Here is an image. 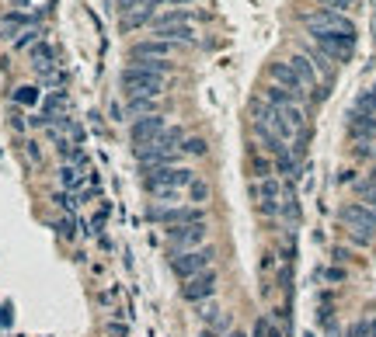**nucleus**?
<instances>
[{
  "label": "nucleus",
  "instance_id": "1",
  "mask_svg": "<svg viewBox=\"0 0 376 337\" xmlns=\"http://www.w3.org/2000/svg\"><path fill=\"white\" fill-rule=\"evenodd\" d=\"M303 25H307V32L314 35V39H321V35H356V25L345 18V14H338V11H314V14H303Z\"/></svg>",
  "mask_w": 376,
  "mask_h": 337
},
{
  "label": "nucleus",
  "instance_id": "2",
  "mask_svg": "<svg viewBox=\"0 0 376 337\" xmlns=\"http://www.w3.org/2000/svg\"><path fill=\"white\" fill-rule=\"evenodd\" d=\"M122 87H126L129 97H161L168 81H164V77H154V74H143V70H136V67H126V70H122Z\"/></svg>",
  "mask_w": 376,
  "mask_h": 337
},
{
  "label": "nucleus",
  "instance_id": "3",
  "mask_svg": "<svg viewBox=\"0 0 376 337\" xmlns=\"http://www.w3.org/2000/svg\"><path fill=\"white\" fill-rule=\"evenodd\" d=\"M147 174V188H188L195 181V170L192 167H178V164H168V167H150Z\"/></svg>",
  "mask_w": 376,
  "mask_h": 337
},
{
  "label": "nucleus",
  "instance_id": "4",
  "mask_svg": "<svg viewBox=\"0 0 376 337\" xmlns=\"http://www.w3.org/2000/svg\"><path fill=\"white\" fill-rule=\"evenodd\" d=\"M342 219L349 223V230H352V237L359 240V244H370L376 237V219H373V209H366V205H345L342 209Z\"/></svg>",
  "mask_w": 376,
  "mask_h": 337
},
{
  "label": "nucleus",
  "instance_id": "5",
  "mask_svg": "<svg viewBox=\"0 0 376 337\" xmlns=\"http://www.w3.org/2000/svg\"><path fill=\"white\" fill-rule=\"evenodd\" d=\"M168 240H171V251L175 254L199 251V247H206V223H182V226H171V230H168Z\"/></svg>",
  "mask_w": 376,
  "mask_h": 337
},
{
  "label": "nucleus",
  "instance_id": "6",
  "mask_svg": "<svg viewBox=\"0 0 376 337\" xmlns=\"http://www.w3.org/2000/svg\"><path fill=\"white\" fill-rule=\"evenodd\" d=\"M213 257H216V251H213V247H199V251L175 254V257H171V268H175V275H178L182 282H188V278H195L199 271H206Z\"/></svg>",
  "mask_w": 376,
  "mask_h": 337
},
{
  "label": "nucleus",
  "instance_id": "7",
  "mask_svg": "<svg viewBox=\"0 0 376 337\" xmlns=\"http://www.w3.org/2000/svg\"><path fill=\"white\" fill-rule=\"evenodd\" d=\"M251 198L258 202V209L265 212V216H279V205H282V184L269 174V177H262V181H255L251 184Z\"/></svg>",
  "mask_w": 376,
  "mask_h": 337
},
{
  "label": "nucleus",
  "instance_id": "8",
  "mask_svg": "<svg viewBox=\"0 0 376 337\" xmlns=\"http://www.w3.org/2000/svg\"><path fill=\"white\" fill-rule=\"evenodd\" d=\"M164 129H168L164 115H147V118H136V122L129 125V139H133L136 146H147V143L161 139V136H164Z\"/></svg>",
  "mask_w": 376,
  "mask_h": 337
},
{
  "label": "nucleus",
  "instance_id": "9",
  "mask_svg": "<svg viewBox=\"0 0 376 337\" xmlns=\"http://www.w3.org/2000/svg\"><path fill=\"white\" fill-rule=\"evenodd\" d=\"M213 296H216V271H209V268L182 285V299H188V303H206Z\"/></svg>",
  "mask_w": 376,
  "mask_h": 337
},
{
  "label": "nucleus",
  "instance_id": "10",
  "mask_svg": "<svg viewBox=\"0 0 376 337\" xmlns=\"http://www.w3.org/2000/svg\"><path fill=\"white\" fill-rule=\"evenodd\" d=\"M317 42V49L331 60V63H345L349 56H352V49H356V35H321V39H314Z\"/></svg>",
  "mask_w": 376,
  "mask_h": 337
},
{
  "label": "nucleus",
  "instance_id": "11",
  "mask_svg": "<svg viewBox=\"0 0 376 337\" xmlns=\"http://www.w3.org/2000/svg\"><path fill=\"white\" fill-rule=\"evenodd\" d=\"M175 53H178V46H171L164 39H147L129 49V60H171Z\"/></svg>",
  "mask_w": 376,
  "mask_h": 337
},
{
  "label": "nucleus",
  "instance_id": "12",
  "mask_svg": "<svg viewBox=\"0 0 376 337\" xmlns=\"http://www.w3.org/2000/svg\"><path fill=\"white\" fill-rule=\"evenodd\" d=\"M269 77H272V84H276V87L289 90V94H293V97H296L300 104L307 101V87L296 81V74L289 70V63H272V67H269Z\"/></svg>",
  "mask_w": 376,
  "mask_h": 337
},
{
  "label": "nucleus",
  "instance_id": "13",
  "mask_svg": "<svg viewBox=\"0 0 376 337\" xmlns=\"http://www.w3.org/2000/svg\"><path fill=\"white\" fill-rule=\"evenodd\" d=\"M286 63H289V70L296 74V81L307 87V94L317 87V70H314V63H310L303 53H296V56H293V60H286Z\"/></svg>",
  "mask_w": 376,
  "mask_h": 337
},
{
  "label": "nucleus",
  "instance_id": "14",
  "mask_svg": "<svg viewBox=\"0 0 376 337\" xmlns=\"http://www.w3.org/2000/svg\"><path fill=\"white\" fill-rule=\"evenodd\" d=\"M352 139L359 143H376V115H352Z\"/></svg>",
  "mask_w": 376,
  "mask_h": 337
},
{
  "label": "nucleus",
  "instance_id": "15",
  "mask_svg": "<svg viewBox=\"0 0 376 337\" xmlns=\"http://www.w3.org/2000/svg\"><path fill=\"white\" fill-rule=\"evenodd\" d=\"M126 111H129V118H147V115H161V104H157V97H129Z\"/></svg>",
  "mask_w": 376,
  "mask_h": 337
},
{
  "label": "nucleus",
  "instance_id": "16",
  "mask_svg": "<svg viewBox=\"0 0 376 337\" xmlns=\"http://www.w3.org/2000/svg\"><path fill=\"white\" fill-rule=\"evenodd\" d=\"M133 67H136V70H143V74L164 77V81L175 74V63H168V60H133Z\"/></svg>",
  "mask_w": 376,
  "mask_h": 337
},
{
  "label": "nucleus",
  "instance_id": "17",
  "mask_svg": "<svg viewBox=\"0 0 376 337\" xmlns=\"http://www.w3.org/2000/svg\"><path fill=\"white\" fill-rule=\"evenodd\" d=\"M154 39H164V42H171V46L192 42V28H188V25H168V28H157Z\"/></svg>",
  "mask_w": 376,
  "mask_h": 337
},
{
  "label": "nucleus",
  "instance_id": "18",
  "mask_svg": "<svg viewBox=\"0 0 376 337\" xmlns=\"http://www.w3.org/2000/svg\"><path fill=\"white\" fill-rule=\"evenodd\" d=\"M154 14H157V4L140 7V11H129V14H122V28H140V25L154 21Z\"/></svg>",
  "mask_w": 376,
  "mask_h": 337
},
{
  "label": "nucleus",
  "instance_id": "19",
  "mask_svg": "<svg viewBox=\"0 0 376 337\" xmlns=\"http://www.w3.org/2000/svg\"><path fill=\"white\" fill-rule=\"evenodd\" d=\"M262 101H265L269 108H286V104H293L296 97H293L289 90H282V87L272 84V87H265V90H262Z\"/></svg>",
  "mask_w": 376,
  "mask_h": 337
},
{
  "label": "nucleus",
  "instance_id": "20",
  "mask_svg": "<svg viewBox=\"0 0 376 337\" xmlns=\"http://www.w3.org/2000/svg\"><path fill=\"white\" fill-rule=\"evenodd\" d=\"M188 11H182V7H175V11H164V14H154V32L157 28H168V25H188Z\"/></svg>",
  "mask_w": 376,
  "mask_h": 337
},
{
  "label": "nucleus",
  "instance_id": "21",
  "mask_svg": "<svg viewBox=\"0 0 376 337\" xmlns=\"http://www.w3.org/2000/svg\"><path fill=\"white\" fill-rule=\"evenodd\" d=\"M84 177H88L84 164H67V167L60 170V181H63V188H81V184H84Z\"/></svg>",
  "mask_w": 376,
  "mask_h": 337
},
{
  "label": "nucleus",
  "instance_id": "22",
  "mask_svg": "<svg viewBox=\"0 0 376 337\" xmlns=\"http://www.w3.org/2000/svg\"><path fill=\"white\" fill-rule=\"evenodd\" d=\"M182 153H188V157H206V153H209V143H206L202 136H192V139L182 143Z\"/></svg>",
  "mask_w": 376,
  "mask_h": 337
},
{
  "label": "nucleus",
  "instance_id": "23",
  "mask_svg": "<svg viewBox=\"0 0 376 337\" xmlns=\"http://www.w3.org/2000/svg\"><path fill=\"white\" fill-rule=\"evenodd\" d=\"M303 56H307V60L314 63V70H317V74H331V67H335V63H331V60H328V56H324L321 49H307Z\"/></svg>",
  "mask_w": 376,
  "mask_h": 337
},
{
  "label": "nucleus",
  "instance_id": "24",
  "mask_svg": "<svg viewBox=\"0 0 376 337\" xmlns=\"http://www.w3.org/2000/svg\"><path fill=\"white\" fill-rule=\"evenodd\" d=\"M150 195H154L164 209H168V205H178V198H182V191H178V188H150Z\"/></svg>",
  "mask_w": 376,
  "mask_h": 337
},
{
  "label": "nucleus",
  "instance_id": "25",
  "mask_svg": "<svg viewBox=\"0 0 376 337\" xmlns=\"http://www.w3.org/2000/svg\"><path fill=\"white\" fill-rule=\"evenodd\" d=\"M39 97H42V90L32 87V84H25V87L14 90V101H18V104H39Z\"/></svg>",
  "mask_w": 376,
  "mask_h": 337
},
{
  "label": "nucleus",
  "instance_id": "26",
  "mask_svg": "<svg viewBox=\"0 0 376 337\" xmlns=\"http://www.w3.org/2000/svg\"><path fill=\"white\" fill-rule=\"evenodd\" d=\"M276 170H279V174H286V177H296V157H293L289 150H286V153H279V157H276Z\"/></svg>",
  "mask_w": 376,
  "mask_h": 337
},
{
  "label": "nucleus",
  "instance_id": "27",
  "mask_svg": "<svg viewBox=\"0 0 376 337\" xmlns=\"http://www.w3.org/2000/svg\"><path fill=\"white\" fill-rule=\"evenodd\" d=\"M188 198H192V202H195V205H199V202H206V198H209V184H206V181H199V177H195V181H192V184H188Z\"/></svg>",
  "mask_w": 376,
  "mask_h": 337
},
{
  "label": "nucleus",
  "instance_id": "28",
  "mask_svg": "<svg viewBox=\"0 0 376 337\" xmlns=\"http://www.w3.org/2000/svg\"><path fill=\"white\" fill-rule=\"evenodd\" d=\"M32 21L25 18V14H7L4 18V35H11V32H18V28H28Z\"/></svg>",
  "mask_w": 376,
  "mask_h": 337
},
{
  "label": "nucleus",
  "instance_id": "29",
  "mask_svg": "<svg viewBox=\"0 0 376 337\" xmlns=\"http://www.w3.org/2000/svg\"><path fill=\"white\" fill-rule=\"evenodd\" d=\"M356 191L363 195L366 209H376V184H370V181H359V184H356Z\"/></svg>",
  "mask_w": 376,
  "mask_h": 337
},
{
  "label": "nucleus",
  "instance_id": "30",
  "mask_svg": "<svg viewBox=\"0 0 376 337\" xmlns=\"http://www.w3.org/2000/svg\"><path fill=\"white\" fill-rule=\"evenodd\" d=\"M56 233H60L63 240H74V233H77V223H74L70 216H63V219L56 223Z\"/></svg>",
  "mask_w": 376,
  "mask_h": 337
},
{
  "label": "nucleus",
  "instance_id": "31",
  "mask_svg": "<svg viewBox=\"0 0 376 337\" xmlns=\"http://www.w3.org/2000/svg\"><path fill=\"white\" fill-rule=\"evenodd\" d=\"M317 4H321L324 11H338V14H342V11H345L352 0H317Z\"/></svg>",
  "mask_w": 376,
  "mask_h": 337
},
{
  "label": "nucleus",
  "instance_id": "32",
  "mask_svg": "<svg viewBox=\"0 0 376 337\" xmlns=\"http://www.w3.org/2000/svg\"><path fill=\"white\" fill-rule=\"evenodd\" d=\"M105 334L108 337H129V327H126V324H108Z\"/></svg>",
  "mask_w": 376,
  "mask_h": 337
},
{
  "label": "nucleus",
  "instance_id": "33",
  "mask_svg": "<svg viewBox=\"0 0 376 337\" xmlns=\"http://www.w3.org/2000/svg\"><path fill=\"white\" fill-rule=\"evenodd\" d=\"M25 153H28V160H42V150H39V143H25Z\"/></svg>",
  "mask_w": 376,
  "mask_h": 337
},
{
  "label": "nucleus",
  "instance_id": "34",
  "mask_svg": "<svg viewBox=\"0 0 376 337\" xmlns=\"http://www.w3.org/2000/svg\"><path fill=\"white\" fill-rule=\"evenodd\" d=\"M356 153H359V157H376V143H359Z\"/></svg>",
  "mask_w": 376,
  "mask_h": 337
},
{
  "label": "nucleus",
  "instance_id": "35",
  "mask_svg": "<svg viewBox=\"0 0 376 337\" xmlns=\"http://www.w3.org/2000/svg\"><path fill=\"white\" fill-rule=\"evenodd\" d=\"M157 7H185V4H192V0H154Z\"/></svg>",
  "mask_w": 376,
  "mask_h": 337
},
{
  "label": "nucleus",
  "instance_id": "36",
  "mask_svg": "<svg viewBox=\"0 0 376 337\" xmlns=\"http://www.w3.org/2000/svg\"><path fill=\"white\" fill-rule=\"evenodd\" d=\"M269 337H286V334H282L279 327H269Z\"/></svg>",
  "mask_w": 376,
  "mask_h": 337
},
{
  "label": "nucleus",
  "instance_id": "37",
  "mask_svg": "<svg viewBox=\"0 0 376 337\" xmlns=\"http://www.w3.org/2000/svg\"><path fill=\"white\" fill-rule=\"evenodd\" d=\"M370 184H376V170H373V174H370Z\"/></svg>",
  "mask_w": 376,
  "mask_h": 337
},
{
  "label": "nucleus",
  "instance_id": "38",
  "mask_svg": "<svg viewBox=\"0 0 376 337\" xmlns=\"http://www.w3.org/2000/svg\"><path fill=\"white\" fill-rule=\"evenodd\" d=\"M373 219H376V209H373Z\"/></svg>",
  "mask_w": 376,
  "mask_h": 337
}]
</instances>
